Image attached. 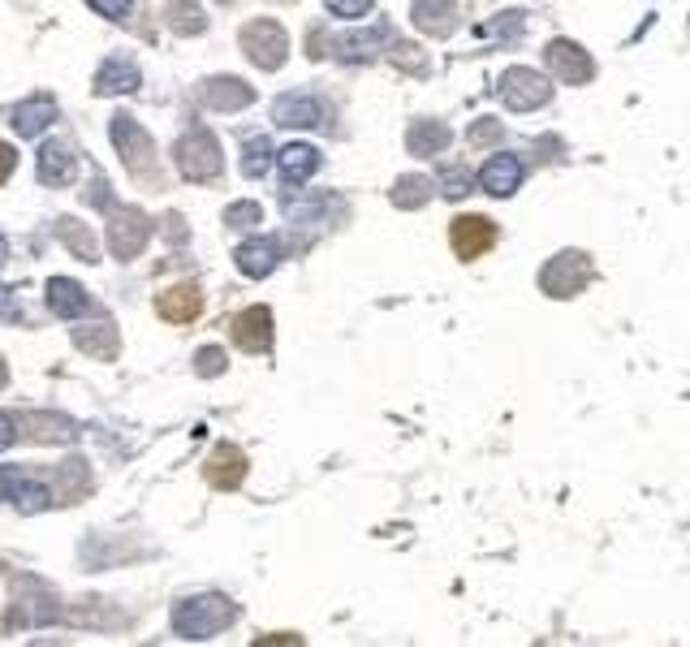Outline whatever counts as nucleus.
Here are the masks:
<instances>
[{"label":"nucleus","instance_id":"473e14b6","mask_svg":"<svg viewBox=\"0 0 690 647\" xmlns=\"http://www.w3.org/2000/svg\"><path fill=\"white\" fill-rule=\"evenodd\" d=\"M4 255H9V242H4V234H0V263H4Z\"/></svg>","mask_w":690,"mask_h":647},{"label":"nucleus","instance_id":"f257e3e1","mask_svg":"<svg viewBox=\"0 0 690 647\" xmlns=\"http://www.w3.org/2000/svg\"><path fill=\"white\" fill-rule=\"evenodd\" d=\"M234 617H238V608L225 596H191L173 608V626H177L182 639H212V635H220Z\"/></svg>","mask_w":690,"mask_h":647},{"label":"nucleus","instance_id":"6ab92c4d","mask_svg":"<svg viewBox=\"0 0 690 647\" xmlns=\"http://www.w3.org/2000/svg\"><path fill=\"white\" fill-rule=\"evenodd\" d=\"M139 83H143V74H139L134 61H108L96 74L99 96H108V91H139Z\"/></svg>","mask_w":690,"mask_h":647},{"label":"nucleus","instance_id":"423d86ee","mask_svg":"<svg viewBox=\"0 0 690 647\" xmlns=\"http://www.w3.org/2000/svg\"><path fill=\"white\" fill-rule=\"evenodd\" d=\"M0 500H13L22 514H40V509L52 505V493H48V484H40L35 475L9 466V471H0Z\"/></svg>","mask_w":690,"mask_h":647},{"label":"nucleus","instance_id":"6e6552de","mask_svg":"<svg viewBox=\"0 0 690 647\" xmlns=\"http://www.w3.org/2000/svg\"><path fill=\"white\" fill-rule=\"evenodd\" d=\"M449 242H453V250H457L462 259H479V255L493 250L496 225L488 216H457L453 229H449Z\"/></svg>","mask_w":690,"mask_h":647},{"label":"nucleus","instance_id":"7ed1b4c3","mask_svg":"<svg viewBox=\"0 0 690 647\" xmlns=\"http://www.w3.org/2000/svg\"><path fill=\"white\" fill-rule=\"evenodd\" d=\"M496 96H500L505 108H514V112H531V108H543V104L552 100V83H543L540 69L514 65V69H505Z\"/></svg>","mask_w":690,"mask_h":647},{"label":"nucleus","instance_id":"c756f323","mask_svg":"<svg viewBox=\"0 0 690 647\" xmlns=\"http://www.w3.org/2000/svg\"><path fill=\"white\" fill-rule=\"evenodd\" d=\"M488 31H493V35H505V40H518V35H522V13H514L509 22L500 18V22H493Z\"/></svg>","mask_w":690,"mask_h":647},{"label":"nucleus","instance_id":"9d476101","mask_svg":"<svg viewBox=\"0 0 690 647\" xmlns=\"http://www.w3.org/2000/svg\"><path fill=\"white\" fill-rule=\"evenodd\" d=\"M9 121H13V130H18L22 139H40L52 121H56V104H52L48 96H31V100L9 108Z\"/></svg>","mask_w":690,"mask_h":647},{"label":"nucleus","instance_id":"c85d7f7f","mask_svg":"<svg viewBox=\"0 0 690 647\" xmlns=\"http://www.w3.org/2000/svg\"><path fill=\"white\" fill-rule=\"evenodd\" d=\"M259 220V203H238L229 207V225H255Z\"/></svg>","mask_w":690,"mask_h":647},{"label":"nucleus","instance_id":"412c9836","mask_svg":"<svg viewBox=\"0 0 690 647\" xmlns=\"http://www.w3.org/2000/svg\"><path fill=\"white\" fill-rule=\"evenodd\" d=\"M505 139V126L496 121V117H479L471 130H466V143H471V151H484V148H496Z\"/></svg>","mask_w":690,"mask_h":647},{"label":"nucleus","instance_id":"2f4dec72","mask_svg":"<svg viewBox=\"0 0 690 647\" xmlns=\"http://www.w3.org/2000/svg\"><path fill=\"white\" fill-rule=\"evenodd\" d=\"M13 436H18V432H13V419H9L4 410H0V453L13 445Z\"/></svg>","mask_w":690,"mask_h":647},{"label":"nucleus","instance_id":"4468645a","mask_svg":"<svg viewBox=\"0 0 690 647\" xmlns=\"http://www.w3.org/2000/svg\"><path fill=\"white\" fill-rule=\"evenodd\" d=\"M48 306L61 315V320H78V315H87V311H91V299L83 294V285L65 281V277H56V281H48Z\"/></svg>","mask_w":690,"mask_h":647},{"label":"nucleus","instance_id":"ddd939ff","mask_svg":"<svg viewBox=\"0 0 690 647\" xmlns=\"http://www.w3.org/2000/svg\"><path fill=\"white\" fill-rule=\"evenodd\" d=\"M74 173H78V155L65 148V143H44V151H40V177H44V186H65Z\"/></svg>","mask_w":690,"mask_h":647},{"label":"nucleus","instance_id":"1a4fd4ad","mask_svg":"<svg viewBox=\"0 0 690 647\" xmlns=\"http://www.w3.org/2000/svg\"><path fill=\"white\" fill-rule=\"evenodd\" d=\"M479 186H484L493 200H509V195L522 186V160L509 155V151L493 155V160L484 164V173H479Z\"/></svg>","mask_w":690,"mask_h":647},{"label":"nucleus","instance_id":"5701e85b","mask_svg":"<svg viewBox=\"0 0 690 647\" xmlns=\"http://www.w3.org/2000/svg\"><path fill=\"white\" fill-rule=\"evenodd\" d=\"M380 35H385V31H371V35H358V40H342V44H337V56H345V61H371Z\"/></svg>","mask_w":690,"mask_h":647},{"label":"nucleus","instance_id":"bb28decb","mask_svg":"<svg viewBox=\"0 0 690 647\" xmlns=\"http://www.w3.org/2000/svg\"><path fill=\"white\" fill-rule=\"evenodd\" d=\"M393 61L397 65H406V69H414V74H428V61H423V52L414 48V44H397Z\"/></svg>","mask_w":690,"mask_h":647},{"label":"nucleus","instance_id":"4be33fe9","mask_svg":"<svg viewBox=\"0 0 690 647\" xmlns=\"http://www.w3.org/2000/svg\"><path fill=\"white\" fill-rule=\"evenodd\" d=\"M268 160H272V143L268 139H250L242 151V173L247 177H263L268 173Z\"/></svg>","mask_w":690,"mask_h":647},{"label":"nucleus","instance_id":"cd10ccee","mask_svg":"<svg viewBox=\"0 0 690 647\" xmlns=\"http://www.w3.org/2000/svg\"><path fill=\"white\" fill-rule=\"evenodd\" d=\"M87 4L104 18H126L130 13V0H87Z\"/></svg>","mask_w":690,"mask_h":647},{"label":"nucleus","instance_id":"7c9ffc66","mask_svg":"<svg viewBox=\"0 0 690 647\" xmlns=\"http://www.w3.org/2000/svg\"><path fill=\"white\" fill-rule=\"evenodd\" d=\"M198 358H203V363H198V371H203V376H212V371H225V354H220V349H203Z\"/></svg>","mask_w":690,"mask_h":647},{"label":"nucleus","instance_id":"f3484780","mask_svg":"<svg viewBox=\"0 0 690 647\" xmlns=\"http://www.w3.org/2000/svg\"><path fill=\"white\" fill-rule=\"evenodd\" d=\"M277 259H281V255H277V242H272V238H255V242H242V247H238V268H242L247 277H255V281L268 277V272L277 268Z\"/></svg>","mask_w":690,"mask_h":647},{"label":"nucleus","instance_id":"393cba45","mask_svg":"<svg viewBox=\"0 0 690 647\" xmlns=\"http://www.w3.org/2000/svg\"><path fill=\"white\" fill-rule=\"evenodd\" d=\"M324 4H328V13H333V18H349V22L371 13V0H324Z\"/></svg>","mask_w":690,"mask_h":647},{"label":"nucleus","instance_id":"aec40b11","mask_svg":"<svg viewBox=\"0 0 690 647\" xmlns=\"http://www.w3.org/2000/svg\"><path fill=\"white\" fill-rule=\"evenodd\" d=\"M428 200H432V182L428 177H401L393 186L397 207H423Z\"/></svg>","mask_w":690,"mask_h":647},{"label":"nucleus","instance_id":"a878e982","mask_svg":"<svg viewBox=\"0 0 690 647\" xmlns=\"http://www.w3.org/2000/svg\"><path fill=\"white\" fill-rule=\"evenodd\" d=\"M212 100H216V104H247L250 91H247V87H238L234 78H220V83L212 87Z\"/></svg>","mask_w":690,"mask_h":647},{"label":"nucleus","instance_id":"2eb2a0df","mask_svg":"<svg viewBox=\"0 0 690 647\" xmlns=\"http://www.w3.org/2000/svg\"><path fill=\"white\" fill-rule=\"evenodd\" d=\"M449 126L444 121H432V117H423V121H414L410 126V134H406V148L414 151V155H436V151L449 148Z\"/></svg>","mask_w":690,"mask_h":647},{"label":"nucleus","instance_id":"9b49d317","mask_svg":"<svg viewBox=\"0 0 690 647\" xmlns=\"http://www.w3.org/2000/svg\"><path fill=\"white\" fill-rule=\"evenodd\" d=\"M414 26L423 35H453L457 31V4L453 0H414Z\"/></svg>","mask_w":690,"mask_h":647},{"label":"nucleus","instance_id":"20e7f679","mask_svg":"<svg viewBox=\"0 0 690 647\" xmlns=\"http://www.w3.org/2000/svg\"><path fill=\"white\" fill-rule=\"evenodd\" d=\"M543 61H548V69H552L561 83L583 87V83H592L595 78V61L587 56V48L574 44V40H552L548 52H543Z\"/></svg>","mask_w":690,"mask_h":647},{"label":"nucleus","instance_id":"dca6fc26","mask_svg":"<svg viewBox=\"0 0 690 647\" xmlns=\"http://www.w3.org/2000/svg\"><path fill=\"white\" fill-rule=\"evenodd\" d=\"M272 117L281 126H320L324 108H320V100H311V96H281V100L272 104Z\"/></svg>","mask_w":690,"mask_h":647},{"label":"nucleus","instance_id":"f8f14e48","mask_svg":"<svg viewBox=\"0 0 690 647\" xmlns=\"http://www.w3.org/2000/svg\"><path fill=\"white\" fill-rule=\"evenodd\" d=\"M281 177H285V186H306L311 182V173L320 169V151L311 148V143H290V148H281Z\"/></svg>","mask_w":690,"mask_h":647},{"label":"nucleus","instance_id":"f03ea898","mask_svg":"<svg viewBox=\"0 0 690 647\" xmlns=\"http://www.w3.org/2000/svg\"><path fill=\"white\" fill-rule=\"evenodd\" d=\"M595 268H592V255L587 250H561L543 263L540 272V290L548 299H574L592 285Z\"/></svg>","mask_w":690,"mask_h":647},{"label":"nucleus","instance_id":"0eeeda50","mask_svg":"<svg viewBox=\"0 0 690 647\" xmlns=\"http://www.w3.org/2000/svg\"><path fill=\"white\" fill-rule=\"evenodd\" d=\"M242 44H247L250 61L263 65V69H277L285 61V48H290V40H285V31L277 22H250L242 31Z\"/></svg>","mask_w":690,"mask_h":647},{"label":"nucleus","instance_id":"b1692460","mask_svg":"<svg viewBox=\"0 0 690 647\" xmlns=\"http://www.w3.org/2000/svg\"><path fill=\"white\" fill-rule=\"evenodd\" d=\"M436 186H441L444 200H462V195L471 191V173H466V169H444Z\"/></svg>","mask_w":690,"mask_h":647},{"label":"nucleus","instance_id":"a211bd4d","mask_svg":"<svg viewBox=\"0 0 690 647\" xmlns=\"http://www.w3.org/2000/svg\"><path fill=\"white\" fill-rule=\"evenodd\" d=\"M238 346L242 349H268L272 346V311L255 306L238 320Z\"/></svg>","mask_w":690,"mask_h":647},{"label":"nucleus","instance_id":"39448f33","mask_svg":"<svg viewBox=\"0 0 690 647\" xmlns=\"http://www.w3.org/2000/svg\"><path fill=\"white\" fill-rule=\"evenodd\" d=\"M177 169L186 173V177H216L220 173V143L207 134V130H195V134H186L182 143H177Z\"/></svg>","mask_w":690,"mask_h":647}]
</instances>
